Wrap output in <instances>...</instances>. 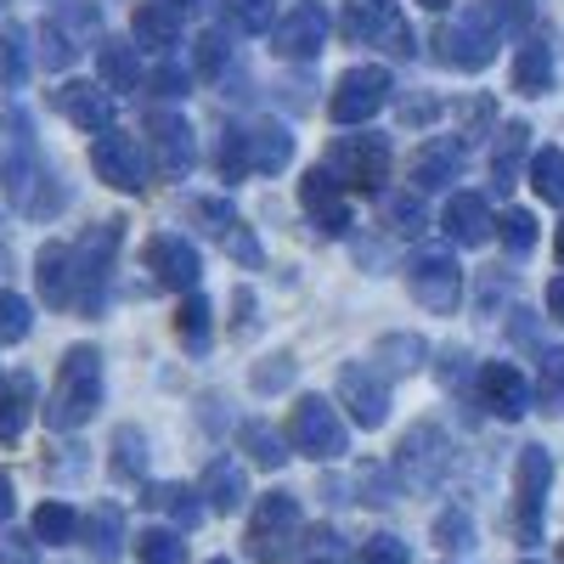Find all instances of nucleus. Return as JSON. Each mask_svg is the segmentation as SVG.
I'll return each instance as SVG.
<instances>
[{"instance_id": "6e6d98bb", "label": "nucleus", "mask_w": 564, "mask_h": 564, "mask_svg": "<svg viewBox=\"0 0 564 564\" xmlns=\"http://www.w3.org/2000/svg\"><path fill=\"white\" fill-rule=\"evenodd\" d=\"M12 508H18V491H12V475L0 468V520H12Z\"/></svg>"}, {"instance_id": "2eb2a0df", "label": "nucleus", "mask_w": 564, "mask_h": 564, "mask_svg": "<svg viewBox=\"0 0 564 564\" xmlns=\"http://www.w3.org/2000/svg\"><path fill=\"white\" fill-rule=\"evenodd\" d=\"M276 40V57H289V63H311L322 45H327V12L322 7H294V12H282V23L271 29Z\"/></svg>"}, {"instance_id": "c9c22d12", "label": "nucleus", "mask_w": 564, "mask_h": 564, "mask_svg": "<svg viewBox=\"0 0 564 564\" xmlns=\"http://www.w3.org/2000/svg\"><path fill=\"white\" fill-rule=\"evenodd\" d=\"M531 186H536V198L564 204V153H558V148H542V153L531 159Z\"/></svg>"}, {"instance_id": "473e14b6", "label": "nucleus", "mask_w": 564, "mask_h": 564, "mask_svg": "<svg viewBox=\"0 0 564 564\" xmlns=\"http://www.w3.org/2000/svg\"><path fill=\"white\" fill-rule=\"evenodd\" d=\"M148 502H153L159 513H170L175 531H193V525L204 520V502H198L193 491H186V486H153V491H148Z\"/></svg>"}, {"instance_id": "393cba45", "label": "nucleus", "mask_w": 564, "mask_h": 564, "mask_svg": "<svg viewBox=\"0 0 564 564\" xmlns=\"http://www.w3.org/2000/svg\"><path fill=\"white\" fill-rule=\"evenodd\" d=\"M135 45L141 52H153V57H164L170 45L181 40V12L175 7H164V0H148V7H135Z\"/></svg>"}, {"instance_id": "9d476101", "label": "nucleus", "mask_w": 564, "mask_h": 564, "mask_svg": "<svg viewBox=\"0 0 564 564\" xmlns=\"http://www.w3.org/2000/svg\"><path fill=\"white\" fill-rule=\"evenodd\" d=\"M339 406H350V417L361 430H379L390 417V384L372 361H345L339 367Z\"/></svg>"}, {"instance_id": "603ef678", "label": "nucleus", "mask_w": 564, "mask_h": 564, "mask_svg": "<svg viewBox=\"0 0 564 564\" xmlns=\"http://www.w3.org/2000/svg\"><path fill=\"white\" fill-rule=\"evenodd\" d=\"M0 564H40V553H34V542H29V536L0 531Z\"/></svg>"}, {"instance_id": "864d4df0", "label": "nucleus", "mask_w": 564, "mask_h": 564, "mask_svg": "<svg viewBox=\"0 0 564 564\" xmlns=\"http://www.w3.org/2000/svg\"><path fill=\"white\" fill-rule=\"evenodd\" d=\"M294 379V361L289 356H271L265 367H254V390H276V384H289Z\"/></svg>"}, {"instance_id": "423d86ee", "label": "nucleus", "mask_w": 564, "mask_h": 564, "mask_svg": "<svg viewBox=\"0 0 564 564\" xmlns=\"http://www.w3.org/2000/svg\"><path fill=\"white\" fill-rule=\"evenodd\" d=\"M384 102H390V68L361 63V68H345L339 74L334 97H327V113H334L339 124H367Z\"/></svg>"}, {"instance_id": "a19ab883", "label": "nucleus", "mask_w": 564, "mask_h": 564, "mask_svg": "<svg viewBox=\"0 0 564 564\" xmlns=\"http://www.w3.org/2000/svg\"><path fill=\"white\" fill-rule=\"evenodd\" d=\"M435 547H446V553L475 547V520H468L463 508H446L441 520H435Z\"/></svg>"}, {"instance_id": "2f4dec72", "label": "nucleus", "mask_w": 564, "mask_h": 564, "mask_svg": "<svg viewBox=\"0 0 564 564\" xmlns=\"http://www.w3.org/2000/svg\"><path fill=\"white\" fill-rule=\"evenodd\" d=\"M135 558L141 564H186V542L175 525H148L135 536Z\"/></svg>"}, {"instance_id": "f257e3e1", "label": "nucleus", "mask_w": 564, "mask_h": 564, "mask_svg": "<svg viewBox=\"0 0 564 564\" xmlns=\"http://www.w3.org/2000/svg\"><path fill=\"white\" fill-rule=\"evenodd\" d=\"M97 406H102V356L90 345H74L57 367L52 395H45V423L68 435V430H79V423H90Z\"/></svg>"}, {"instance_id": "4c0bfd02", "label": "nucleus", "mask_w": 564, "mask_h": 564, "mask_svg": "<svg viewBox=\"0 0 564 564\" xmlns=\"http://www.w3.org/2000/svg\"><path fill=\"white\" fill-rule=\"evenodd\" d=\"M175 334L186 339V345H193V350H204L209 345V300L193 289V294H186V305L175 311Z\"/></svg>"}, {"instance_id": "49530a36", "label": "nucleus", "mask_w": 564, "mask_h": 564, "mask_svg": "<svg viewBox=\"0 0 564 564\" xmlns=\"http://www.w3.org/2000/svg\"><path fill=\"white\" fill-rule=\"evenodd\" d=\"M226 57H231V45H226V34H220V29H209V34H198V40H193V68H198V74H220V68H226Z\"/></svg>"}, {"instance_id": "58836bf2", "label": "nucleus", "mask_w": 564, "mask_h": 564, "mask_svg": "<svg viewBox=\"0 0 564 564\" xmlns=\"http://www.w3.org/2000/svg\"><path fill=\"white\" fill-rule=\"evenodd\" d=\"M23 79H29V34L0 29V85H23Z\"/></svg>"}, {"instance_id": "7c9ffc66", "label": "nucleus", "mask_w": 564, "mask_h": 564, "mask_svg": "<svg viewBox=\"0 0 564 564\" xmlns=\"http://www.w3.org/2000/svg\"><path fill=\"white\" fill-rule=\"evenodd\" d=\"M249 153H254V170H260V175H276L282 164L294 159V135L282 130V124H260V130L249 135Z\"/></svg>"}, {"instance_id": "a878e982", "label": "nucleus", "mask_w": 564, "mask_h": 564, "mask_svg": "<svg viewBox=\"0 0 564 564\" xmlns=\"http://www.w3.org/2000/svg\"><path fill=\"white\" fill-rule=\"evenodd\" d=\"M423 356H430V345H423L417 334H384L379 345H372V367H379L384 379H406V372L423 367Z\"/></svg>"}, {"instance_id": "e2e57ef3", "label": "nucleus", "mask_w": 564, "mask_h": 564, "mask_svg": "<svg viewBox=\"0 0 564 564\" xmlns=\"http://www.w3.org/2000/svg\"><path fill=\"white\" fill-rule=\"evenodd\" d=\"M311 564H327V558H311Z\"/></svg>"}, {"instance_id": "4d7b16f0", "label": "nucleus", "mask_w": 564, "mask_h": 564, "mask_svg": "<svg viewBox=\"0 0 564 564\" xmlns=\"http://www.w3.org/2000/svg\"><path fill=\"white\" fill-rule=\"evenodd\" d=\"M547 311H553V322H564V276L547 282Z\"/></svg>"}, {"instance_id": "ddd939ff", "label": "nucleus", "mask_w": 564, "mask_h": 564, "mask_svg": "<svg viewBox=\"0 0 564 564\" xmlns=\"http://www.w3.org/2000/svg\"><path fill=\"white\" fill-rule=\"evenodd\" d=\"M513 480H520V536L536 542L542 536V502L553 491V457L542 446H525L513 463Z\"/></svg>"}, {"instance_id": "4468645a", "label": "nucleus", "mask_w": 564, "mask_h": 564, "mask_svg": "<svg viewBox=\"0 0 564 564\" xmlns=\"http://www.w3.org/2000/svg\"><path fill=\"white\" fill-rule=\"evenodd\" d=\"M141 260H148V271L164 282V289H186V294H193V289H198V276H204L198 249L186 243V238H175V231H159V238H148Z\"/></svg>"}, {"instance_id": "8fccbe9b", "label": "nucleus", "mask_w": 564, "mask_h": 564, "mask_svg": "<svg viewBox=\"0 0 564 564\" xmlns=\"http://www.w3.org/2000/svg\"><path fill=\"white\" fill-rule=\"evenodd\" d=\"M220 243H226V254H231V260H243V265H260V243H254V231H249L243 220H231V226L220 231Z\"/></svg>"}, {"instance_id": "09e8293b", "label": "nucleus", "mask_w": 564, "mask_h": 564, "mask_svg": "<svg viewBox=\"0 0 564 564\" xmlns=\"http://www.w3.org/2000/svg\"><path fill=\"white\" fill-rule=\"evenodd\" d=\"M542 401H547V412H564V350L542 356Z\"/></svg>"}, {"instance_id": "6e6552de", "label": "nucleus", "mask_w": 564, "mask_h": 564, "mask_svg": "<svg viewBox=\"0 0 564 564\" xmlns=\"http://www.w3.org/2000/svg\"><path fill=\"white\" fill-rule=\"evenodd\" d=\"M327 170H334L345 186H361V193H379L390 175V148L379 135H339L327 148Z\"/></svg>"}, {"instance_id": "c85d7f7f", "label": "nucleus", "mask_w": 564, "mask_h": 564, "mask_svg": "<svg viewBox=\"0 0 564 564\" xmlns=\"http://www.w3.org/2000/svg\"><path fill=\"white\" fill-rule=\"evenodd\" d=\"M525 153H531V124H520V119L502 124V130H497V148H491V175L508 186L513 175H520Z\"/></svg>"}, {"instance_id": "6ab92c4d", "label": "nucleus", "mask_w": 564, "mask_h": 564, "mask_svg": "<svg viewBox=\"0 0 564 564\" xmlns=\"http://www.w3.org/2000/svg\"><path fill=\"white\" fill-rule=\"evenodd\" d=\"M148 141H153V159H159L164 175H186V170H193V130H186L181 113H170V108L148 113Z\"/></svg>"}, {"instance_id": "39448f33", "label": "nucleus", "mask_w": 564, "mask_h": 564, "mask_svg": "<svg viewBox=\"0 0 564 564\" xmlns=\"http://www.w3.org/2000/svg\"><path fill=\"white\" fill-rule=\"evenodd\" d=\"M452 468V441L435 430V423H417V430L401 435V452H395V475L406 491H435Z\"/></svg>"}, {"instance_id": "c756f323", "label": "nucleus", "mask_w": 564, "mask_h": 564, "mask_svg": "<svg viewBox=\"0 0 564 564\" xmlns=\"http://www.w3.org/2000/svg\"><path fill=\"white\" fill-rule=\"evenodd\" d=\"M29 401H34V384L23 379H0V441H18L23 423H29Z\"/></svg>"}, {"instance_id": "ea45409f", "label": "nucleus", "mask_w": 564, "mask_h": 564, "mask_svg": "<svg viewBox=\"0 0 564 564\" xmlns=\"http://www.w3.org/2000/svg\"><path fill=\"white\" fill-rule=\"evenodd\" d=\"M226 18L238 34H265L276 29V0H226Z\"/></svg>"}, {"instance_id": "4be33fe9", "label": "nucleus", "mask_w": 564, "mask_h": 564, "mask_svg": "<svg viewBox=\"0 0 564 564\" xmlns=\"http://www.w3.org/2000/svg\"><path fill=\"white\" fill-rule=\"evenodd\" d=\"M57 108H63V119L68 124H79V130H108V85H85V79H68L63 90H57Z\"/></svg>"}, {"instance_id": "de8ad7c7", "label": "nucleus", "mask_w": 564, "mask_h": 564, "mask_svg": "<svg viewBox=\"0 0 564 564\" xmlns=\"http://www.w3.org/2000/svg\"><path fill=\"white\" fill-rule=\"evenodd\" d=\"M356 564H412V553H406L401 536H372V542L356 547Z\"/></svg>"}, {"instance_id": "b1692460", "label": "nucleus", "mask_w": 564, "mask_h": 564, "mask_svg": "<svg viewBox=\"0 0 564 564\" xmlns=\"http://www.w3.org/2000/svg\"><path fill=\"white\" fill-rule=\"evenodd\" d=\"M79 531H85V547H90V558H97V564H113L124 553V513L113 502L90 508L85 520H79Z\"/></svg>"}, {"instance_id": "a211bd4d", "label": "nucleus", "mask_w": 564, "mask_h": 564, "mask_svg": "<svg viewBox=\"0 0 564 564\" xmlns=\"http://www.w3.org/2000/svg\"><path fill=\"white\" fill-rule=\"evenodd\" d=\"M480 401L491 406V417H525L531 412V384L513 361H486L480 367Z\"/></svg>"}, {"instance_id": "37998d69", "label": "nucleus", "mask_w": 564, "mask_h": 564, "mask_svg": "<svg viewBox=\"0 0 564 564\" xmlns=\"http://www.w3.org/2000/svg\"><path fill=\"white\" fill-rule=\"evenodd\" d=\"M243 446L254 452L260 468H276L282 457H289V452H282V435L271 430V423H243Z\"/></svg>"}, {"instance_id": "5701e85b", "label": "nucleus", "mask_w": 564, "mask_h": 564, "mask_svg": "<svg viewBox=\"0 0 564 564\" xmlns=\"http://www.w3.org/2000/svg\"><path fill=\"white\" fill-rule=\"evenodd\" d=\"M34 282H40L45 305H74V249L45 243L40 260H34Z\"/></svg>"}, {"instance_id": "1a4fd4ad", "label": "nucleus", "mask_w": 564, "mask_h": 564, "mask_svg": "<svg viewBox=\"0 0 564 564\" xmlns=\"http://www.w3.org/2000/svg\"><path fill=\"white\" fill-rule=\"evenodd\" d=\"M90 170H97L108 186H119V193H141V181H148V153H141V141L124 135V130H97V141H90Z\"/></svg>"}, {"instance_id": "aec40b11", "label": "nucleus", "mask_w": 564, "mask_h": 564, "mask_svg": "<svg viewBox=\"0 0 564 564\" xmlns=\"http://www.w3.org/2000/svg\"><path fill=\"white\" fill-rule=\"evenodd\" d=\"M491 204L480 198V193H457L452 204H446V238L452 243H463V249H480L486 238H491Z\"/></svg>"}, {"instance_id": "20e7f679", "label": "nucleus", "mask_w": 564, "mask_h": 564, "mask_svg": "<svg viewBox=\"0 0 564 564\" xmlns=\"http://www.w3.org/2000/svg\"><path fill=\"white\" fill-rule=\"evenodd\" d=\"M289 446L300 457H316V463H334L350 452V430H345V417L339 406L327 401V395H305L294 412H289Z\"/></svg>"}, {"instance_id": "13d9d810", "label": "nucleus", "mask_w": 564, "mask_h": 564, "mask_svg": "<svg viewBox=\"0 0 564 564\" xmlns=\"http://www.w3.org/2000/svg\"><path fill=\"white\" fill-rule=\"evenodd\" d=\"M553 254L564 260V220H558V231H553Z\"/></svg>"}, {"instance_id": "69168bd1", "label": "nucleus", "mask_w": 564, "mask_h": 564, "mask_svg": "<svg viewBox=\"0 0 564 564\" xmlns=\"http://www.w3.org/2000/svg\"><path fill=\"white\" fill-rule=\"evenodd\" d=\"M558 558H564V553H558Z\"/></svg>"}, {"instance_id": "c03bdc74", "label": "nucleus", "mask_w": 564, "mask_h": 564, "mask_svg": "<svg viewBox=\"0 0 564 564\" xmlns=\"http://www.w3.org/2000/svg\"><path fill=\"white\" fill-rule=\"evenodd\" d=\"M249 170H254L249 135H243V130H226V141H220V175H226V181H238V175H249Z\"/></svg>"}, {"instance_id": "bb28decb", "label": "nucleus", "mask_w": 564, "mask_h": 564, "mask_svg": "<svg viewBox=\"0 0 564 564\" xmlns=\"http://www.w3.org/2000/svg\"><path fill=\"white\" fill-rule=\"evenodd\" d=\"M547 85H553V45L547 40H525L520 52H513V90L542 97Z\"/></svg>"}, {"instance_id": "3c124183", "label": "nucleus", "mask_w": 564, "mask_h": 564, "mask_svg": "<svg viewBox=\"0 0 564 564\" xmlns=\"http://www.w3.org/2000/svg\"><path fill=\"white\" fill-rule=\"evenodd\" d=\"M390 226H395V231H423V226H430V215H423L417 193H401V198H390Z\"/></svg>"}, {"instance_id": "f3484780", "label": "nucleus", "mask_w": 564, "mask_h": 564, "mask_svg": "<svg viewBox=\"0 0 564 564\" xmlns=\"http://www.w3.org/2000/svg\"><path fill=\"white\" fill-rule=\"evenodd\" d=\"M339 175L334 170H327V164H316L305 181H300V204L316 215V226L327 231V238H345V231H350V209H345V198H339Z\"/></svg>"}, {"instance_id": "9b49d317", "label": "nucleus", "mask_w": 564, "mask_h": 564, "mask_svg": "<svg viewBox=\"0 0 564 564\" xmlns=\"http://www.w3.org/2000/svg\"><path fill=\"white\" fill-rule=\"evenodd\" d=\"M119 249V220L97 226L90 238L74 249V305L79 311H97L102 305V282H108V260Z\"/></svg>"}, {"instance_id": "72a5a7b5", "label": "nucleus", "mask_w": 564, "mask_h": 564, "mask_svg": "<svg viewBox=\"0 0 564 564\" xmlns=\"http://www.w3.org/2000/svg\"><path fill=\"white\" fill-rule=\"evenodd\" d=\"M34 536H40V542H52V547L74 542V536H79V513H74L68 502H40V513H34Z\"/></svg>"}, {"instance_id": "5fc2aeb1", "label": "nucleus", "mask_w": 564, "mask_h": 564, "mask_svg": "<svg viewBox=\"0 0 564 564\" xmlns=\"http://www.w3.org/2000/svg\"><path fill=\"white\" fill-rule=\"evenodd\" d=\"M486 12H491L497 29H502V23H525V18H531V0H491Z\"/></svg>"}, {"instance_id": "7ed1b4c3", "label": "nucleus", "mask_w": 564, "mask_h": 564, "mask_svg": "<svg viewBox=\"0 0 564 564\" xmlns=\"http://www.w3.org/2000/svg\"><path fill=\"white\" fill-rule=\"evenodd\" d=\"M497 23H491V12L486 7H468L463 18H446L441 23V34H435V57L446 63V68H457V74H480L491 57H497Z\"/></svg>"}, {"instance_id": "0e129e2a", "label": "nucleus", "mask_w": 564, "mask_h": 564, "mask_svg": "<svg viewBox=\"0 0 564 564\" xmlns=\"http://www.w3.org/2000/svg\"><path fill=\"white\" fill-rule=\"evenodd\" d=\"M525 564H531V558H525Z\"/></svg>"}, {"instance_id": "052dcab7", "label": "nucleus", "mask_w": 564, "mask_h": 564, "mask_svg": "<svg viewBox=\"0 0 564 564\" xmlns=\"http://www.w3.org/2000/svg\"><path fill=\"white\" fill-rule=\"evenodd\" d=\"M417 7H430V12H446V7H452V0H417Z\"/></svg>"}, {"instance_id": "f704fd0d", "label": "nucleus", "mask_w": 564, "mask_h": 564, "mask_svg": "<svg viewBox=\"0 0 564 564\" xmlns=\"http://www.w3.org/2000/svg\"><path fill=\"white\" fill-rule=\"evenodd\" d=\"M113 475L119 480H141V475H148V435L130 430V423L113 435Z\"/></svg>"}, {"instance_id": "e433bc0d", "label": "nucleus", "mask_w": 564, "mask_h": 564, "mask_svg": "<svg viewBox=\"0 0 564 564\" xmlns=\"http://www.w3.org/2000/svg\"><path fill=\"white\" fill-rule=\"evenodd\" d=\"M74 57H79V45H74V34H68V29H63L57 18H45V23H40V63H45V68L57 74V68H68Z\"/></svg>"}, {"instance_id": "a18cd8bd", "label": "nucleus", "mask_w": 564, "mask_h": 564, "mask_svg": "<svg viewBox=\"0 0 564 564\" xmlns=\"http://www.w3.org/2000/svg\"><path fill=\"white\" fill-rule=\"evenodd\" d=\"M502 243H508V254H531V249H536V215H531V209H508Z\"/></svg>"}, {"instance_id": "79ce46f5", "label": "nucleus", "mask_w": 564, "mask_h": 564, "mask_svg": "<svg viewBox=\"0 0 564 564\" xmlns=\"http://www.w3.org/2000/svg\"><path fill=\"white\" fill-rule=\"evenodd\" d=\"M29 327H34L29 300H18V294L0 289V345H18V339H29Z\"/></svg>"}, {"instance_id": "cd10ccee", "label": "nucleus", "mask_w": 564, "mask_h": 564, "mask_svg": "<svg viewBox=\"0 0 564 564\" xmlns=\"http://www.w3.org/2000/svg\"><path fill=\"white\" fill-rule=\"evenodd\" d=\"M97 74H102L108 90H135V85H141L135 45H130V40H102V45H97Z\"/></svg>"}, {"instance_id": "0eeeda50", "label": "nucleus", "mask_w": 564, "mask_h": 564, "mask_svg": "<svg viewBox=\"0 0 564 564\" xmlns=\"http://www.w3.org/2000/svg\"><path fill=\"white\" fill-rule=\"evenodd\" d=\"M412 300L435 316H452L463 305V271L446 249H417L412 254Z\"/></svg>"}, {"instance_id": "412c9836", "label": "nucleus", "mask_w": 564, "mask_h": 564, "mask_svg": "<svg viewBox=\"0 0 564 564\" xmlns=\"http://www.w3.org/2000/svg\"><path fill=\"white\" fill-rule=\"evenodd\" d=\"M198 497H209L215 513H238V508L249 502V475H243V463H238V457H215V463L204 468Z\"/></svg>"}, {"instance_id": "dca6fc26", "label": "nucleus", "mask_w": 564, "mask_h": 564, "mask_svg": "<svg viewBox=\"0 0 564 564\" xmlns=\"http://www.w3.org/2000/svg\"><path fill=\"white\" fill-rule=\"evenodd\" d=\"M463 159H468V148L457 135H435V141H423V148L412 153V193H441V186H452L457 175H463Z\"/></svg>"}, {"instance_id": "f03ea898", "label": "nucleus", "mask_w": 564, "mask_h": 564, "mask_svg": "<svg viewBox=\"0 0 564 564\" xmlns=\"http://www.w3.org/2000/svg\"><path fill=\"white\" fill-rule=\"evenodd\" d=\"M305 536V520H300V502L289 491H265L254 502V520H249V558L254 564H282Z\"/></svg>"}, {"instance_id": "bf43d9fd", "label": "nucleus", "mask_w": 564, "mask_h": 564, "mask_svg": "<svg viewBox=\"0 0 564 564\" xmlns=\"http://www.w3.org/2000/svg\"><path fill=\"white\" fill-rule=\"evenodd\" d=\"M164 7H175V12H186V7H204V0H164Z\"/></svg>"}, {"instance_id": "f8f14e48", "label": "nucleus", "mask_w": 564, "mask_h": 564, "mask_svg": "<svg viewBox=\"0 0 564 564\" xmlns=\"http://www.w3.org/2000/svg\"><path fill=\"white\" fill-rule=\"evenodd\" d=\"M345 34L356 45H390V52H412L395 0H345Z\"/></svg>"}, {"instance_id": "680f3d73", "label": "nucleus", "mask_w": 564, "mask_h": 564, "mask_svg": "<svg viewBox=\"0 0 564 564\" xmlns=\"http://www.w3.org/2000/svg\"><path fill=\"white\" fill-rule=\"evenodd\" d=\"M209 564H231V558H209Z\"/></svg>"}]
</instances>
